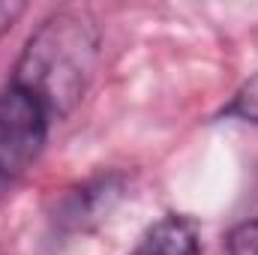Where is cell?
<instances>
[{
    "label": "cell",
    "mask_w": 258,
    "mask_h": 255,
    "mask_svg": "<svg viewBox=\"0 0 258 255\" xmlns=\"http://www.w3.org/2000/svg\"><path fill=\"white\" fill-rule=\"evenodd\" d=\"M51 126V114L30 93L15 84L0 90V198L39 159Z\"/></svg>",
    "instance_id": "obj_2"
},
{
    "label": "cell",
    "mask_w": 258,
    "mask_h": 255,
    "mask_svg": "<svg viewBox=\"0 0 258 255\" xmlns=\"http://www.w3.org/2000/svg\"><path fill=\"white\" fill-rule=\"evenodd\" d=\"M21 12H24V3H18V0H0V39L21 18Z\"/></svg>",
    "instance_id": "obj_5"
},
{
    "label": "cell",
    "mask_w": 258,
    "mask_h": 255,
    "mask_svg": "<svg viewBox=\"0 0 258 255\" xmlns=\"http://www.w3.org/2000/svg\"><path fill=\"white\" fill-rule=\"evenodd\" d=\"M129 255H201L198 225L186 216L168 213L147 228V234L135 243Z\"/></svg>",
    "instance_id": "obj_3"
},
{
    "label": "cell",
    "mask_w": 258,
    "mask_h": 255,
    "mask_svg": "<svg viewBox=\"0 0 258 255\" xmlns=\"http://www.w3.org/2000/svg\"><path fill=\"white\" fill-rule=\"evenodd\" d=\"M99 66V27L87 12L57 9L24 42L9 84L30 93L51 120H63L84 99Z\"/></svg>",
    "instance_id": "obj_1"
},
{
    "label": "cell",
    "mask_w": 258,
    "mask_h": 255,
    "mask_svg": "<svg viewBox=\"0 0 258 255\" xmlns=\"http://www.w3.org/2000/svg\"><path fill=\"white\" fill-rule=\"evenodd\" d=\"M228 114H234V117H240V120H249V123H258V75L249 78V81L237 90L234 102L228 105Z\"/></svg>",
    "instance_id": "obj_4"
}]
</instances>
